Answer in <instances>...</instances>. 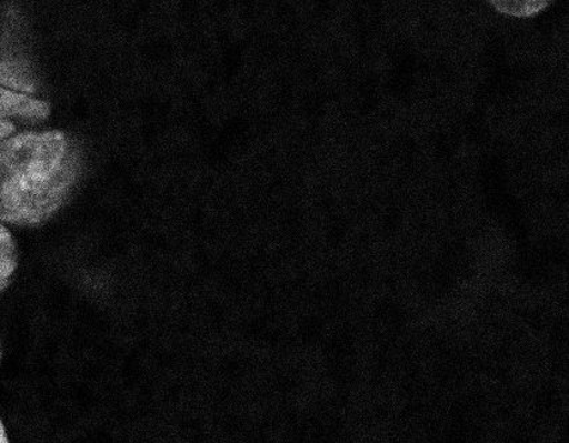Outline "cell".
<instances>
[{"mask_svg": "<svg viewBox=\"0 0 569 443\" xmlns=\"http://www.w3.org/2000/svg\"><path fill=\"white\" fill-rule=\"evenodd\" d=\"M77 178L68 138L59 131L28 132L0 142V223H44L69 197Z\"/></svg>", "mask_w": 569, "mask_h": 443, "instance_id": "obj_1", "label": "cell"}, {"mask_svg": "<svg viewBox=\"0 0 569 443\" xmlns=\"http://www.w3.org/2000/svg\"><path fill=\"white\" fill-rule=\"evenodd\" d=\"M51 108L46 101L36 99L32 94L0 87V119H23L30 121L46 120L50 117Z\"/></svg>", "mask_w": 569, "mask_h": 443, "instance_id": "obj_2", "label": "cell"}, {"mask_svg": "<svg viewBox=\"0 0 569 443\" xmlns=\"http://www.w3.org/2000/svg\"><path fill=\"white\" fill-rule=\"evenodd\" d=\"M18 266V249L13 234L0 223V291L9 286Z\"/></svg>", "mask_w": 569, "mask_h": 443, "instance_id": "obj_3", "label": "cell"}, {"mask_svg": "<svg viewBox=\"0 0 569 443\" xmlns=\"http://www.w3.org/2000/svg\"><path fill=\"white\" fill-rule=\"evenodd\" d=\"M0 87L32 95L36 92L32 77L23 70L22 66L11 62H0Z\"/></svg>", "mask_w": 569, "mask_h": 443, "instance_id": "obj_4", "label": "cell"}, {"mask_svg": "<svg viewBox=\"0 0 569 443\" xmlns=\"http://www.w3.org/2000/svg\"><path fill=\"white\" fill-rule=\"evenodd\" d=\"M489 4H492L502 14L522 18L541 13L550 2H545V0H493Z\"/></svg>", "mask_w": 569, "mask_h": 443, "instance_id": "obj_5", "label": "cell"}, {"mask_svg": "<svg viewBox=\"0 0 569 443\" xmlns=\"http://www.w3.org/2000/svg\"><path fill=\"white\" fill-rule=\"evenodd\" d=\"M14 131L16 127L13 123H11V121L0 119V142H3L4 139H8Z\"/></svg>", "mask_w": 569, "mask_h": 443, "instance_id": "obj_6", "label": "cell"}, {"mask_svg": "<svg viewBox=\"0 0 569 443\" xmlns=\"http://www.w3.org/2000/svg\"><path fill=\"white\" fill-rule=\"evenodd\" d=\"M0 443H10L8 433H6L4 424L0 421Z\"/></svg>", "mask_w": 569, "mask_h": 443, "instance_id": "obj_7", "label": "cell"}, {"mask_svg": "<svg viewBox=\"0 0 569 443\" xmlns=\"http://www.w3.org/2000/svg\"><path fill=\"white\" fill-rule=\"evenodd\" d=\"M0 358H2V351H0Z\"/></svg>", "mask_w": 569, "mask_h": 443, "instance_id": "obj_8", "label": "cell"}]
</instances>
